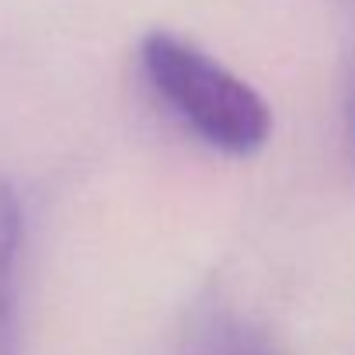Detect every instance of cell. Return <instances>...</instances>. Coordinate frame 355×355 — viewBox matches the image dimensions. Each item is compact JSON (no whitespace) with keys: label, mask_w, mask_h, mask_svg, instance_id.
Wrapping results in <instances>:
<instances>
[{"label":"cell","mask_w":355,"mask_h":355,"mask_svg":"<svg viewBox=\"0 0 355 355\" xmlns=\"http://www.w3.org/2000/svg\"><path fill=\"white\" fill-rule=\"evenodd\" d=\"M139 70L153 98L199 143L227 157H254L268 143V101L189 39L174 32L143 35Z\"/></svg>","instance_id":"1"},{"label":"cell","mask_w":355,"mask_h":355,"mask_svg":"<svg viewBox=\"0 0 355 355\" xmlns=\"http://www.w3.org/2000/svg\"><path fill=\"white\" fill-rule=\"evenodd\" d=\"M174 355H286L282 341L223 296L192 306Z\"/></svg>","instance_id":"2"},{"label":"cell","mask_w":355,"mask_h":355,"mask_svg":"<svg viewBox=\"0 0 355 355\" xmlns=\"http://www.w3.org/2000/svg\"><path fill=\"white\" fill-rule=\"evenodd\" d=\"M21 202L0 178V355H18V261H21Z\"/></svg>","instance_id":"3"},{"label":"cell","mask_w":355,"mask_h":355,"mask_svg":"<svg viewBox=\"0 0 355 355\" xmlns=\"http://www.w3.org/2000/svg\"><path fill=\"white\" fill-rule=\"evenodd\" d=\"M348 143H352V153H355V87H352V98H348Z\"/></svg>","instance_id":"4"}]
</instances>
